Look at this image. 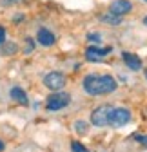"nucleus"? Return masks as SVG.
Listing matches in <instances>:
<instances>
[{"label":"nucleus","mask_w":147,"mask_h":152,"mask_svg":"<svg viewBox=\"0 0 147 152\" xmlns=\"http://www.w3.org/2000/svg\"><path fill=\"white\" fill-rule=\"evenodd\" d=\"M118 87L116 80L111 74H87L84 78V89L85 92L93 94V96H100V94H109L115 92Z\"/></svg>","instance_id":"1"},{"label":"nucleus","mask_w":147,"mask_h":152,"mask_svg":"<svg viewBox=\"0 0 147 152\" xmlns=\"http://www.w3.org/2000/svg\"><path fill=\"white\" fill-rule=\"evenodd\" d=\"M69 103H71V96L67 92H53L46 100V109L51 112H57V110H62L64 107H67Z\"/></svg>","instance_id":"2"},{"label":"nucleus","mask_w":147,"mask_h":152,"mask_svg":"<svg viewBox=\"0 0 147 152\" xmlns=\"http://www.w3.org/2000/svg\"><path fill=\"white\" fill-rule=\"evenodd\" d=\"M111 105H100L91 112V123L95 127H107L109 125V116H111Z\"/></svg>","instance_id":"3"},{"label":"nucleus","mask_w":147,"mask_h":152,"mask_svg":"<svg viewBox=\"0 0 147 152\" xmlns=\"http://www.w3.org/2000/svg\"><path fill=\"white\" fill-rule=\"evenodd\" d=\"M131 120V110H127L123 107H118V109H113L111 110V116H109V125L113 127H122L125 123H129Z\"/></svg>","instance_id":"4"},{"label":"nucleus","mask_w":147,"mask_h":152,"mask_svg":"<svg viewBox=\"0 0 147 152\" xmlns=\"http://www.w3.org/2000/svg\"><path fill=\"white\" fill-rule=\"evenodd\" d=\"M44 85L47 89H51V91H60L65 85V76L62 72L53 71V72H49V74L44 76Z\"/></svg>","instance_id":"5"},{"label":"nucleus","mask_w":147,"mask_h":152,"mask_svg":"<svg viewBox=\"0 0 147 152\" xmlns=\"http://www.w3.org/2000/svg\"><path fill=\"white\" fill-rule=\"evenodd\" d=\"M109 53H113V49H111V47L91 45V47H87V49H85V58H87L89 62H100V60H104V58H105Z\"/></svg>","instance_id":"6"},{"label":"nucleus","mask_w":147,"mask_h":152,"mask_svg":"<svg viewBox=\"0 0 147 152\" xmlns=\"http://www.w3.org/2000/svg\"><path fill=\"white\" fill-rule=\"evenodd\" d=\"M107 11L116 15V16H125L133 11V2L131 0H115V2H111Z\"/></svg>","instance_id":"7"},{"label":"nucleus","mask_w":147,"mask_h":152,"mask_svg":"<svg viewBox=\"0 0 147 152\" xmlns=\"http://www.w3.org/2000/svg\"><path fill=\"white\" fill-rule=\"evenodd\" d=\"M36 42H38L40 45H44V47H51L54 42H57V36H54L49 29L40 27L38 31H36Z\"/></svg>","instance_id":"8"},{"label":"nucleus","mask_w":147,"mask_h":152,"mask_svg":"<svg viewBox=\"0 0 147 152\" xmlns=\"http://www.w3.org/2000/svg\"><path fill=\"white\" fill-rule=\"evenodd\" d=\"M122 60L125 62V65L129 67L131 71H140V69H142V60H140V56H136V54L131 53V51H123V53H122Z\"/></svg>","instance_id":"9"},{"label":"nucleus","mask_w":147,"mask_h":152,"mask_svg":"<svg viewBox=\"0 0 147 152\" xmlns=\"http://www.w3.org/2000/svg\"><path fill=\"white\" fill-rule=\"evenodd\" d=\"M9 94H11V98H13L15 102H18L20 105H27V103H29L27 94H26V92H24V89H20V87H13Z\"/></svg>","instance_id":"10"},{"label":"nucleus","mask_w":147,"mask_h":152,"mask_svg":"<svg viewBox=\"0 0 147 152\" xmlns=\"http://www.w3.org/2000/svg\"><path fill=\"white\" fill-rule=\"evenodd\" d=\"M100 22L102 24H107V26H120L122 24V16H116V15H113V13L107 11V15H102L100 16Z\"/></svg>","instance_id":"11"},{"label":"nucleus","mask_w":147,"mask_h":152,"mask_svg":"<svg viewBox=\"0 0 147 152\" xmlns=\"http://www.w3.org/2000/svg\"><path fill=\"white\" fill-rule=\"evenodd\" d=\"M75 130L78 132V134H87V130H89V125H87V121H84V120H78V121L75 123Z\"/></svg>","instance_id":"12"},{"label":"nucleus","mask_w":147,"mask_h":152,"mask_svg":"<svg viewBox=\"0 0 147 152\" xmlns=\"http://www.w3.org/2000/svg\"><path fill=\"white\" fill-rule=\"evenodd\" d=\"M16 53V45L15 44H2V54H15Z\"/></svg>","instance_id":"13"},{"label":"nucleus","mask_w":147,"mask_h":152,"mask_svg":"<svg viewBox=\"0 0 147 152\" xmlns=\"http://www.w3.org/2000/svg\"><path fill=\"white\" fill-rule=\"evenodd\" d=\"M87 40L93 42V44H96V45H100V44H102V36H100L98 33H89V34H87Z\"/></svg>","instance_id":"14"},{"label":"nucleus","mask_w":147,"mask_h":152,"mask_svg":"<svg viewBox=\"0 0 147 152\" xmlns=\"http://www.w3.org/2000/svg\"><path fill=\"white\" fill-rule=\"evenodd\" d=\"M71 150H73V152H87V148H85L80 141H73V143H71Z\"/></svg>","instance_id":"15"},{"label":"nucleus","mask_w":147,"mask_h":152,"mask_svg":"<svg viewBox=\"0 0 147 152\" xmlns=\"http://www.w3.org/2000/svg\"><path fill=\"white\" fill-rule=\"evenodd\" d=\"M20 2H24V0H2L0 4H2V6L6 7V6H15V4H20Z\"/></svg>","instance_id":"16"},{"label":"nucleus","mask_w":147,"mask_h":152,"mask_svg":"<svg viewBox=\"0 0 147 152\" xmlns=\"http://www.w3.org/2000/svg\"><path fill=\"white\" fill-rule=\"evenodd\" d=\"M26 42H27V47H26V53H31L33 51V47H35V44H33V38H26Z\"/></svg>","instance_id":"17"},{"label":"nucleus","mask_w":147,"mask_h":152,"mask_svg":"<svg viewBox=\"0 0 147 152\" xmlns=\"http://www.w3.org/2000/svg\"><path fill=\"white\" fill-rule=\"evenodd\" d=\"M4 42H6V29L0 26V45H2Z\"/></svg>","instance_id":"18"},{"label":"nucleus","mask_w":147,"mask_h":152,"mask_svg":"<svg viewBox=\"0 0 147 152\" xmlns=\"http://www.w3.org/2000/svg\"><path fill=\"white\" fill-rule=\"evenodd\" d=\"M135 140H136L138 143H143V145L147 147V136H140V134H138V136H135Z\"/></svg>","instance_id":"19"},{"label":"nucleus","mask_w":147,"mask_h":152,"mask_svg":"<svg viewBox=\"0 0 147 152\" xmlns=\"http://www.w3.org/2000/svg\"><path fill=\"white\" fill-rule=\"evenodd\" d=\"M20 20H24V15H16L15 16V22H20Z\"/></svg>","instance_id":"20"},{"label":"nucleus","mask_w":147,"mask_h":152,"mask_svg":"<svg viewBox=\"0 0 147 152\" xmlns=\"http://www.w3.org/2000/svg\"><path fill=\"white\" fill-rule=\"evenodd\" d=\"M4 150V143H2V140H0V152Z\"/></svg>","instance_id":"21"},{"label":"nucleus","mask_w":147,"mask_h":152,"mask_svg":"<svg viewBox=\"0 0 147 152\" xmlns=\"http://www.w3.org/2000/svg\"><path fill=\"white\" fill-rule=\"evenodd\" d=\"M143 26H145V27H147V16H145V18H143Z\"/></svg>","instance_id":"22"},{"label":"nucleus","mask_w":147,"mask_h":152,"mask_svg":"<svg viewBox=\"0 0 147 152\" xmlns=\"http://www.w3.org/2000/svg\"><path fill=\"white\" fill-rule=\"evenodd\" d=\"M145 78H147V69H145Z\"/></svg>","instance_id":"23"},{"label":"nucleus","mask_w":147,"mask_h":152,"mask_svg":"<svg viewBox=\"0 0 147 152\" xmlns=\"http://www.w3.org/2000/svg\"><path fill=\"white\" fill-rule=\"evenodd\" d=\"M143 2H147V0H143Z\"/></svg>","instance_id":"24"}]
</instances>
